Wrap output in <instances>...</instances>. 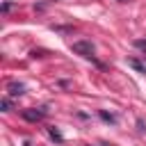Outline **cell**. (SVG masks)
<instances>
[{
	"instance_id": "6da1fadb",
	"label": "cell",
	"mask_w": 146,
	"mask_h": 146,
	"mask_svg": "<svg viewBox=\"0 0 146 146\" xmlns=\"http://www.w3.org/2000/svg\"><path fill=\"white\" fill-rule=\"evenodd\" d=\"M71 50H73L75 55L84 57V59H94V43H91V41H75V43L71 46Z\"/></svg>"
},
{
	"instance_id": "7a4b0ae2",
	"label": "cell",
	"mask_w": 146,
	"mask_h": 146,
	"mask_svg": "<svg viewBox=\"0 0 146 146\" xmlns=\"http://www.w3.org/2000/svg\"><path fill=\"white\" fill-rule=\"evenodd\" d=\"M43 116H46V112H43V110H23V119H25V121L36 123V121H41Z\"/></svg>"
},
{
	"instance_id": "3957f363",
	"label": "cell",
	"mask_w": 146,
	"mask_h": 146,
	"mask_svg": "<svg viewBox=\"0 0 146 146\" xmlns=\"http://www.w3.org/2000/svg\"><path fill=\"white\" fill-rule=\"evenodd\" d=\"M7 91H9V96H21V94L25 91V84H21V82H9V84H7Z\"/></svg>"
},
{
	"instance_id": "277c9868",
	"label": "cell",
	"mask_w": 146,
	"mask_h": 146,
	"mask_svg": "<svg viewBox=\"0 0 146 146\" xmlns=\"http://www.w3.org/2000/svg\"><path fill=\"white\" fill-rule=\"evenodd\" d=\"M128 64H130V66H132V68H137V71H139V73H146V66H144V64H141V62H137V59H128Z\"/></svg>"
},
{
	"instance_id": "5b68a950",
	"label": "cell",
	"mask_w": 146,
	"mask_h": 146,
	"mask_svg": "<svg viewBox=\"0 0 146 146\" xmlns=\"http://www.w3.org/2000/svg\"><path fill=\"white\" fill-rule=\"evenodd\" d=\"M48 135H50V137H52L55 141H62V135H59V132H57L55 128H48Z\"/></svg>"
},
{
	"instance_id": "8992f818",
	"label": "cell",
	"mask_w": 146,
	"mask_h": 146,
	"mask_svg": "<svg viewBox=\"0 0 146 146\" xmlns=\"http://www.w3.org/2000/svg\"><path fill=\"white\" fill-rule=\"evenodd\" d=\"M0 107H2V112H9V107H11L9 98H2V100H0Z\"/></svg>"
},
{
	"instance_id": "52a82bcc",
	"label": "cell",
	"mask_w": 146,
	"mask_h": 146,
	"mask_svg": "<svg viewBox=\"0 0 146 146\" xmlns=\"http://www.w3.org/2000/svg\"><path fill=\"white\" fill-rule=\"evenodd\" d=\"M100 119H105V121H110V123H114L116 119L112 116V114H107V112H100Z\"/></svg>"
},
{
	"instance_id": "ba28073f",
	"label": "cell",
	"mask_w": 146,
	"mask_h": 146,
	"mask_svg": "<svg viewBox=\"0 0 146 146\" xmlns=\"http://www.w3.org/2000/svg\"><path fill=\"white\" fill-rule=\"evenodd\" d=\"M135 46H137V48H144V50H146V41H144V39H139V41H135Z\"/></svg>"
}]
</instances>
